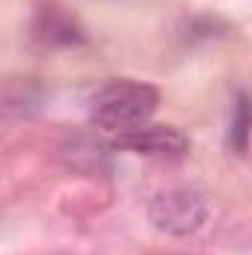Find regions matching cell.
Wrapping results in <instances>:
<instances>
[{
  "label": "cell",
  "instance_id": "6",
  "mask_svg": "<svg viewBox=\"0 0 252 255\" xmlns=\"http://www.w3.org/2000/svg\"><path fill=\"white\" fill-rule=\"evenodd\" d=\"M42 89L36 86V83H21V92L15 95L9 86H6V116H15V110L21 107V116H27V113H33L39 104H42Z\"/></svg>",
  "mask_w": 252,
  "mask_h": 255
},
{
  "label": "cell",
  "instance_id": "5",
  "mask_svg": "<svg viewBox=\"0 0 252 255\" xmlns=\"http://www.w3.org/2000/svg\"><path fill=\"white\" fill-rule=\"evenodd\" d=\"M250 133H252V101L250 95L235 98V116H232V130H229V145L238 154H247L250 148Z\"/></svg>",
  "mask_w": 252,
  "mask_h": 255
},
{
  "label": "cell",
  "instance_id": "1",
  "mask_svg": "<svg viewBox=\"0 0 252 255\" xmlns=\"http://www.w3.org/2000/svg\"><path fill=\"white\" fill-rule=\"evenodd\" d=\"M160 104V92L151 83H139V80H113L107 86H101L92 95L89 104V116L92 122L104 130H136L142 128L157 110Z\"/></svg>",
  "mask_w": 252,
  "mask_h": 255
},
{
  "label": "cell",
  "instance_id": "2",
  "mask_svg": "<svg viewBox=\"0 0 252 255\" xmlns=\"http://www.w3.org/2000/svg\"><path fill=\"white\" fill-rule=\"evenodd\" d=\"M148 220L154 223L157 232L175 235V238H187L193 232H199L208 220V199L205 193L193 190V187H169L151 196L148 202Z\"/></svg>",
  "mask_w": 252,
  "mask_h": 255
},
{
  "label": "cell",
  "instance_id": "3",
  "mask_svg": "<svg viewBox=\"0 0 252 255\" xmlns=\"http://www.w3.org/2000/svg\"><path fill=\"white\" fill-rule=\"evenodd\" d=\"M119 148L136 151V154H148V157H166V160H178L184 157L190 148V139L184 130L172 125H142L136 130L119 133L116 139Z\"/></svg>",
  "mask_w": 252,
  "mask_h": 255
},
{
  "label": "cell",
  "instance_id": "4",
  "mask_svg": "<svg viewBox=\"0 0 252 255\" xmlns=\"http://www.w3.org/2000/svg\"><path fill=\"white\" fill-rule=\"evenodd\" d=\"M33 36H36V42H42L48 48H77V45L86 42L83 27L57 3H45L36 12Z\"/></svg>",
  "mask_w": 252,
  "mask_h": 255
}]
</instances>
